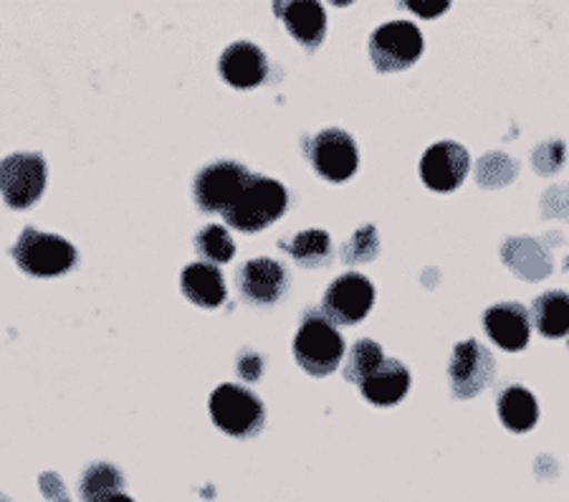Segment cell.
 <instances>
[{
    "instance_id": "27",
    "label": "cell",
    "mask_w": 569,
    "mask_h": 502,
    "mask_svg": "<svg viewBox=\"0 0 569 502\" xmlns=\"http://www.w3.org/2000/svg\"><path fill=\"white\" fill-rule=\"evenodd\" d=\"M410 11H416L418 16H423V18H436V16H440V13H446L448 8H451V3H448V0H438V3H428L426 6V0H410V3H406Z\"/></svg>"
},
{
    "instance_id": "7",
    "label": "cell",
    "mask_w": 569,
    "mask_h": 502,
    "mask_svg": "<svg viewBox=\"0 0 569 502\" xmlns=\"http://www.w3.org/2000/svg\"><path fill=\"white\" fill-rule=\"evenodd\" d=\"M423 57V33L416 23L390 21L370 36V59L382 75L410 69Z\"/></svg>"
},
{
    "instance_id": "11",
    "label": "cell",
    "mask_w": 569,
    "mask_h": 502,
    "mask_svg": "<svg viewBox=\"0 0 569 502\" xmlns=\"http://www.w3.org/2000/svg\"><path fill=\"white\" fill-rule=\"evenodd\" d=\"M236 282L246 303H251L256 307H271L287 295L291 277L281 262L261 257L246 262L243 267L238 269Z\"/></svg>"
},
{
    "instance_id": "25",
    "label": "cell",
    "mask_w": 569,
    "mask_h": 502,
    "mask_svg": "<svg viewBox=\"0 0 569 502\" xmlns=\"http://www.w3.org/2000/svg\"><path fill=\"white\" fill-rule=\"evenodd\" d=\"M517 176V163L507 155H486L479 163V183L483 188H499Z\"/></svg>"
},
{
    "instance_id": "9",
    "label": "cell",
    "mask_w": 569,
    "mask_h": 502,
    "mask_svg": "<svg viewBox=\"0 0 569 502\" xmlns=\"http://www.w3.org/2000/svg\"><path fill=\"white\" fill-rule=\"evenodd\" d=\"M375 305V287L365 274L347 272L337 277L327 287L325 299H321V313L332 323L339 325H357L362 323Z\"/></svg>"
},
{
    "instance_id": "28",
    "label": "cell",
    "mask_w": 569,
    "mask_h": 502,
    "mask_svg": "<svg viewBox=\"0 0 569 502\" xmlns=\"http://www.w3.org/2000/svg\"><path fill=\"white\" fill-rule=\"evenodd\" d=\"M87 502H134V500L127 498L124 492H104V495L91 498V500H87Z\"/></svg>"
},
{
    "instance_id": "29",
    "label": "cell",
    "mask_w": 569,
    "mask_h": 502,
    "mask_svg": "<svg viewBox=\"0 0 569 502\" xmlns=\"http://www.w3.org/2000/svg\"><path fill=\"white\" fill-rule=\"evenodd\" d=\"M0 502H11V500H8V498L3 495V492H0Z\"/></svg>"
},
{
    "instance_id": "16",
    "label": "cell",
    "mask_w": 569,
    "mask_h": 502,
    "mask_svg": "<svg viewBox=\"0 0 569 502\" xmlns=\"http://www.w3.org/2000/svg\"><path fill=\"white\" fill-rule=\"evenodd\" d=\"M180 289L192 305L213 309L226 303L228 289H226V279L220 274L218 267L206 262H196L188 264L180 274Z\"/></svg>"
},
{
    "instance_id": "2",
    "label": "cell",
    "mask_w": 569,
    "mask_h": 502,
    "mask_svg": "<svg viewBox=\"0 0 569 502\" xmlns=\"http://www.w3.org/2000/svg\"><path fill=\"white\" fill-rule=\"evenodd\" d=\"M293 355L309 376H329L345 358V337L325 313L311 309L301 319L299 333L293 337Z\"/></svg>"
},
{
    "instance_id": "14",
    "label": "cell",
    "mask_w": 569,
    "mask_h": 502,
    "mask_svg": "<svg viewBox=\"0 0 569 502\" xmlns=\"http://www.w3.org/2000/svg\"><path fill=\"white\" fill-rule=\"evenodd\" d=\"M483 331L499 348L517 353L525 351L531 335L529 309L519 303H499L486 309Z\"/></svg>"
},
{
    "instance_id": "19",
    "label": "cell",
    "mask_w": 569,
    "mask_h": 502,
    "mask_svg": "<svg viewBox=\"0 0 569 502\" xmlns=\"http://www.w3.org/2000/svg\"><path fill=\"white\" fill-rule=\"evenodd\" d=\"M499 416L509 432L525 434L529 429H535L539 419L537 398L525 386H509L499 396Z\"/></svg>"
},
{
    "instance_id": "3",
    "label": "cell",
    "mask_w": 569,
    "mask_h": 502,
    "mask_svg": "<svg viewBox=\"0 0 569 502\" xmlns=\"http://www.w3.org/2000/svg\"><path fill=\"white\" fill-rule=\"evenodd\" d=\"M11 257L18 269L31 274V277H59L77 267V249L73 244L57 234H46L39 228H23L18 242L13 244Z\"/></svg>"
},
{
    "instance_id": "15",
    "label": "cell",
    "mask_w": 569,
    "mask_h": 502,
    "mask_svg": "<svg viewBox=\"0 0 569 502\" xmlns=\"http://www.w3.org/2000/svg\"><path fill=\"white\" fill-rule=\"evenodd\" d=\"M287 31L297 39L307 51H315L327 36V11L311 0H297V3H277L273 6Z\"/></svg>"
},
{
    "instance_id": "20",
    "label": "cell",
    "mask_w": 569,
    "mask_h": 502,
    "mask_svg": "<svg viewBox=\"0 0 569 502\" xmlns=\"http://www.w3.org/2000/svg\"><path fill=\"white\" fill-rule=\"evenodd\" d=\"M535 327L545 337H565L569 335V295L567 292H545L531 305Z\"/></svg>"
},
{
    "instance_id": "12",
    "label": "cell",
    "mask_w": 569,
    "mask_h": 502,
    "mask_svg": "<svg viewBox=\"0 0 569 502\" xmlns=\"http://www.w3.org/2000/svg\"><path fill=\"white\" fill-rule=\"evenodd\" d=\"M468 168H471V158H468L463 145L446 140L430 145L426 150L423 160H420V178L430 190L448 194L466 180Z\"/></svg>"
},
{
    "instance_id": "22",
    "label": "cell",
    "mask_w": 569,
    "mask_h": 502,
    "mask_svg": "<svg viewBox=\"0 0 569 502\" xmlns=\"http://www.w3.org/2000/svg\"><path fill=\"white\" fill-rule=\"evenodd\" d=\"M385 361H388V358H385L380 343L367 341V337H365V341H357L350 348V353H347L345 381L362 386V381L370 378Z\"/></svg>"
},
{
    "instance_id": "10",
    "label": "cell",
    "mask_w": 569,
    "mask_h": 502,
    "mask_svg": "<svg viewBox=\"0 0 569 502\" xmlns=\"http://www.w3.org/2000/svg\"><path fill=\"white\" fill-rule=\"evenodd\" d=\"M309 160L321 178L342 183L355 176L357 166H360V152L352 135L345 130H325L319 132L315 140L309 142Z\"/></svg>"
},
{
    "instance_id": "23",
    "label": "cell",
    "mask_w": 569,
    "mask_h": 502,
    "mask_svg": "<svg viewBox=\"0 0 569 502\" xmlns=\"http://www.w3.org/2000/svg\"><path fill=\"white\" fill-rule=\"evenodd\" d=\"M196 252H198V257H203L208 262H216V264L231 262L233 254H236L233 236L228 234L226 226L210 224V226L203 228V232H198Z\"/></svg>"
},
{
    "instance_id": "6",
    "label": "cell",
    "mask_w": 569,
    "mask_h": 502,
    "mask_svg": "<svg viewBox=\"0 0 569 502\" xmlns=\"http://www.w3.org/2000/svg\"><path fill=\"white\" fill-rule=\"evenodd\" d=\"M253 173L236 160H216L206 166L192 183V196L200 211L206 214H223L233 206V200L241 196L246 183L251 180Z\"/></svg>"
},
{
    "instance_id": "4",
    "label": "cell",
    "mask_w": 569,
    "mask_h": 502,
    "mask_svg": "<svg viewBox=\"0 0 569 502\" xmlns=\"http://www.w3.org/2000/svg\"><path fill=\"white\" fill-rule=\"evenodd\" d=\"M210 419L220 432L231 434L236 440H251L261 434L266 409L253 391L236 386V383H220L210 394Z\"/></svg>"
},
{
    "instance_id": "18",
    "label": "cell",
    "mask_w": 569,
    "mask_h": 502,
    "mask_svg": "<svg viewBox=\"0 0 569 502\" xmlns=\"http://www.w3.org/2000/svg\"><path fill=\"white\" fill-rule=\"evenodd\" d=\"M279 249L291 254L293 262L307 269L325 267V264H329L335 257L332 239H329V234L321 232V228H309V232H301V234L289 236V239H281Z\"/></svg>"
},
{
    "instance_id": "13",
    "label": "cell",
    "mask_w": 569,
    "mask_h": 502,
    "mask_svg": "<svg viewBox=\"0 0 569 502\" xmlns=\"http://www.w3.org/2000/svg\"><path fill=\"white\" fill-rule=\"evenodd\" d=\"M220 77L236 89H253L269 77V59L253 41H236L220 53Z\"/></svg>"
},
{
    "instance_id": "5",
    "label": "cell",
    "mask_w": 569,
    "mask_h": 502,
    "mask_svg": "<svg viewBox=\"0 0 569 502\" xmlns=\"http://www.w3.org/2000/svg\"><path fill=\"white\" fill-rule=\"evenodd\" d=\"M49 166L39 152H13L0 160V196L6 206L23 211L43 196Z\"/></svg>"
},
{
    "instance_id": "24",
    "label": "cell",
    "mask_w": 569,
    "mask_h": 502,
    "mask_svg": "<svg viewBox=\"0 0 569 502\" xmlns=\"http://www.w3.org/2000/svg\"><path fill=\"white\" fill-rule=\"evenodd\" d=\"M378 254H380V239H378V228L372 224H365L357 228V232L342 246L345 264L372 262Z\"/></svg>"
},
{
    "instance_id": "21",
    "label": "cell",
    "mask_w": 569,
    "mask_h": 502,
    "mask_svg": "<svg viewBox=\"0 0 569 502\" xmlns=\"http://www.w3.org/2000/svg\"><path fill=\"white\" fill-rule=\"evenodd\" d=\"M127 480L114 464L109 462H94L89 464L79 480V495L81 500H91L104 495V492H124Z\"/></svg>"
},
{
    "instance_id": "8",
    "label": "cell",
    "mask_w": 569,
    "mask_h": 502,
    "mask_svg": "<svg viewBox=\"0 0 569 502\" xmlns=\"http://www.w3.org/2000/svg\"><path fill=\"white\" fill-rule=\"evenodd\" d=\"M448 378L456 398H473L483 388H489L497 378V361L489 348H483L479 341L458 343L448 363Z\"/></svg>"
},
{
    "instance_id": "1",
    "label": "cell",
    "mask_w": 569,
    "mask_h": 502,
    "mask_svg": "<svg viewBox=\"0 0 569 502\" xmlns=\"http://www.w3.org/2000/svg\"><path fill=\"white\" fill-rule=\"evenodd\" d=\"M289 194L279 180L266 176H251L241 190V196L233 200V206L223 211L226 226L243 234L263 232L266 226L277 224L287 214Z\"/></svg>"
},
{
    "instance_id": "26",
    "label": "cell",
    "mask_w": 569,
    "mask_h": 502,
    "mask_svg": "<svg viewBox=\"0 0 569 502\" xmlns=\"http://www.w3.org/2000/svg\"><path fill=\"white\" fill-rule=\"evenodd\" d=\"M41 492L46 498H49L51 502H71L69 495H67V488H63V482L59 480V474H41Z\"/></svg>"
},
{
    "instance_id": "17",
    "label": "cell",
    "mask_w": 569,
    "mask_h": 502,
    "mask_svg": "<svg viewBox=\"0 0 569 502\" xmlns=\"http://www.w3.org/2000/svg\"><path fill=\"white\" fill-rule=\"evenodd\" d=\"M410 388V371L400 361L388 358L370 378L362 381V396L375 406H395Z\"/></svg>"
}]
</instances>
